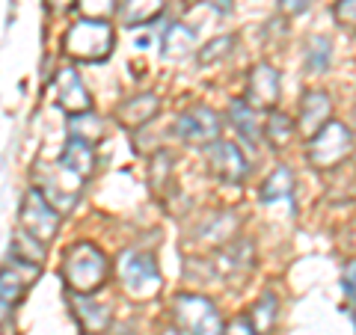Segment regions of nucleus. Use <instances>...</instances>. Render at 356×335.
I'll return each mask as SVG.
<instances>
[{
	"mask_svg": "<svg viewBox=\"0 0 356 335\" xmlns=\"http://www.w3.org/2000/svg\"><path fill=\"white\" fill-rule=\"evenodd\" d=\"M60 273H63V282H65V288H69V294L92 297L95 291H102L104 282H107L110 261L95 243L77 240L65 250Z\"/></svg>",
	"mask_w": 356,
	"mask_h": 335,
	"instance_id": "f257e3e1",
	"label": "nucleus"
},
{
	"mask_svg": "<svg viewBox=\"0 0 356 335\" xmlns=\"http://www.w3.org/2000/svg\"><path fill=\"white\" fill-rule=\"evenodd\" d=\"M113 42L116 39H113L110 21L81 18L63 36V51H65V57H72L74 63H102L113 54Z\"/></svg>",
	"mask_w": 356,
	"mask_h": 335,
	"instance_id": "f03ea898",
	"label": "nucleus"
},
{
	"mask_svg": "<svg viewBox=\"0 0 356 335\" xmlns=\"http://www.w3.org/2000/svg\"><path fill=\"white\" fill-rule=\"evenodd\" d=\"M116 276L125 288V294L134 300H152L161 291V270L149 252L125 250L116 259Z\"/></svg>",
	"mask_w": 356,
	"mask_h": 335,
	"instance_id": "7ed1b4c3",
	"label": "nucleus"
},
{
	"mask_svg": "<svg viewBox=\"0 0 356 335\" xmlns=\"http://www.w3.org/2000/svg\"><path fill=\"white\" fill-rule=\"evenodd\" d=\"M306 154H309V163L315 166L318 172L336 170V166H341L353 154V131L344 125V122L332 119L309 140Z\"/></svg>",
	"mask_w": 356,
	"mask_h": 335,
	"instance_id": "20e7f679",
	"label": "nucleus"
},
{
	"mask_svg": "<svg viewBox=\"0 0 356 335\" xmlns=\"http://www.w3.org/2000/svg\"><path fill=\"white\" fill-rule=\"evenodd\" d=\"M172 318L181 335H226V323L208 297L178 294L172 300Z\"/></svg>",
	"mask_w": 356,
	"mask_h": 335,
	"instance_id": "39448f33",
	"label": "nucleus"
},
{
	"mask_svg": "<svg viewBox=\"0 0 356 335\" xmlns=\"http://www.w3.org/2000/svg\"><path fill=\"white\" fill-rule=\"evenodd\" d=\"M18 226L24 229L30 238H36L42 247H48L60 231V211L48 202V196H44L39 187H30L18 208Z\"/></svg>",
	"mask_w": 356,
	"mask_h": 335,
	"instance_id": "423d86ee",
	"label": "nucleus"
},
{
	"mask_svg": "<svg viewBox=\"0 0 356 335\" xmlns=\"http://www.w3.org/2000/svg\"><path fill=\"white\" fill-rule=\"evenodd\" d=\"M172 133L187 146H211L220 140V116L205 104H193L184 113H178Z\"/></svg>",
	"mask_w": 356,
	"mask_h": 335,
	"instance_id": "0eeeda50",
	"label": "nucleus"
},
{
	"mask_svg": "<svg viewBox=\"0 0 356 335\" xmlns=\"http://www.w3.org/2000/svg\"><path fill=\"white\" fill-rule=\"evenodd\" d=\"M33 178H36V187L48 196V202L57 208L60 214H65V211L77 202V190H81V184H83V178H77L74 172H69L63 163H57L54 170L39 166Z\"/></svg>",
	"mask_w": 356,
	"mask_h": 335,
	"instance_id": "6e6552de",
	"label": "nucleus"
},
{
	"mask_svg": "<svg viewBox=\"0 0 356 335\" xmlns=\"http://www.w3.org/2000/svg\"><path fill=\"white\" fill-rule=\"evenodd\" d=\"M39 273H42V264L13 259V255H9V261L3 264V273H0V285H3V291H0L3 294V311H13L21 303V297L36 285Z\"/></svg>",
	"mask_w": 356,
	"mask_h": 335,
	"instance_id": "1a4fd4ad",
	"label": "nucleus"
},
{
	"mask_svg": "<svg viewBox=\"0 0 356 335\" xmlns=\"http://www.w3.org/2000/svg\"><path fill=\"white\" fill-rule=\"evenodd\" d=\"M205 158H208L211 172H214L222 184H241L243 178H247V172H250L243 152L229 140L211 142V146L205 149Z\"/></svg>",
	"mask_w": 356,
	"mask_h": 335,
	"instance_id": "9d476101",
	"label": "nucleus"
},
{
	"mask_svg": "<svg viewBox=\"0 0 356 335\" xmlns=\"http://www.w3.org/2000/svg\"><path fill=\"white\" fill-rule=\"evenodd\" d=\"M280 72L273 69L270 63H255L250 69V77H247V101L252 110H270L276 107V101H280Z\"/></svg>",
	"mask_w": 356,
	"mask_h": 335,
	"instance_id": "9b49d317",
	"label": "nucleus"
},
{
	"mask_svg": "<svg viewBox=\"0 0 356 335\" xmlns=\"http://www.w3.org/2000/svg\"><path fill=\"white\" fill-rule=\"evenodd\" d=\"M332 116V104H330V95L324 89H306L303 98H300V113H297V133H303L306 140H312L315 133L327 125Z\"/></svg>",
	"mask_w": 356,
	"mask_h": 335,
	"instance_id": "f8f14e48",
	"label": "nucleus"
},
{
	"mask_svg": "<svg viewBox=\"0 0 356 335\" xmlns=\"http://www.w3.org/2000/svg\"><path fill=\"white\" fill-rule=\"evenodd\" d=\"M57 107L65 110L69 116H81V113H92V98L83 81L77 77L72 65L57 72Z\"/></svg>",
	"mask_w": 356,
	"mask_h": 335,
	"instance_id": "ddd939ff",
	"label": "nucleus"
},
{
	"mask_svg": "<svg viewBox=\"0 0 356 335\" xmlns=\"http://www.w3.org/2000/svg\"><path fill=\"white\" fill-rule=\"evenodd\" d=\"M252 261H255L252 243L247 238H235V240H229L220 247L217 259H214V270L222 279H241L252 270Z\"/></svg>",
	"mask_w": 356,
	"mask_h": 335,
	"instance_id": "4468645a",
	"label": "nucleus"
},
{
	"mask_svg": "<svg viewBox=\"0 0 356 335\" xmlns=\"http://www.w3.org/2000/svg\"><path fill=\"white\" fill-rule=\"evenodd\" d=\"M158 113H161V98L154 92H140L134 98H125V101L116 107V122L122 128L137 131L143 125H149Z\"/></svg>",
	"mask_w": 356,
	"mask_h": 335,
	"instance_id": "2eb2a0df",
	"label": "nucleus"
},
{
	"mask_svg": "<svg viewBox=\"0 0 356 335\" xmlns=\"http://www.w3.org/2000/svg\"><path fill=\"white\" fill-rule=\"evenodd\" d=\"M69 306L74 311L77 323L86 335H102L110 327V309L95 303L92 297H83V294H69Z\"/></svg>",
	"mask_w": 356,
	"mask_h": 335,
	"instance_id": "dca6fc26",
	"label": "nucleus"
},
{
	"mask_svg": "<svg viewBox=\"0 0 356 335\" xmlns=\"http://www.w3.org/2000/svg\"><path fill=\"white\" fill-rule=\"evenodd\" d=\"M229 125L238 131V137L247 142L250 149H255L264 137V125L255 119V110L247 101H232L229 104Z\"/></svg>",
	"mask_w": 356,
	"mask_h": 335,
	"instance_id": "f3484780",
	"label": "nucleus"
},
{
	"mask_svg": "<svg viewBox=\"0 0 356 335\" xmlns=\"http://www.w3.org/2000/svg\"><path fill=\"white\" fill-rule=\"evenodd\" d=\"M163 9H166V0H125L119 6V18L128 30H140L152 24V21H158L163 15Z\"/></svg>",
	"mask_w": 356,
	"mask_h": 335,
	"instance_id": "a211bd4d",
	"label": "nucleus"
},
{
	"mask_svg": "<svg viewBox=\"0 0 356 335\" xmlns=\"http://www.w3.org/2000/svg\"><path fill=\"white\" fill-rule=\"evenodd\" d=\"M57 163H63L65 170L74 172L77 178H89V175H92V170H95V146H89V142H83V140H72L69 137V142H65V149H63Z\"/></svg>",
	"mask_w": 356,
	"mask_h": 335,
	"instance_id": "6ab92c4d",
	"label": "nucleus"
},
{
	"mask_svg": "<svg viewBox=\"0 0 356 335\" xmlns=\"http://www.w3.org/2000/svg\"><path fill=\"white\" fill-rule=\"evenodd\" d=\"M261 202H288L294 208V172L288 170V166H276V170L264 178Z\"/></svg>",
	"mask_w": 356,
	"mask_h": 335,
	"instance_id": "aec40b11",
	"label": "nucleus"
},
{
	"mask_svg": "<svg viewBox=\"0 0 356 335\" xmlns=\"http://www.w3.org/2000/svg\"><path fill=\"white\" fill-rule=\"evenodd\" d=\"M193 44H196V33H193V27L181 24V21H175V24H170L163 30L161 48H163L166 60H184L187 54L193 51Z\"/></svg>",
	"mask_w": 356,
	"mask_h": 335,
	"instance_id": "412c9836",
	"label": "nucleus"
},
{
	"mask_svg": "<svg viewBox=\"0 0 356 335\" xmlns=\"http://www.w3.org/2000/svg\"><path fill=\"white\" fill-rule=\"evenodd\" d=\"M175 158L170 152H158L152 158V170H149V181H152V190L158 193L161 202H166L172 193H175Z\"/></svg>",
	"mask_w": 356,
	"mask_h": 335,
	"instance_id": "4be33fe9",
	"label": "nucleus"
},
{
	"mask_svg": "<svg viewBox=\"0 0 356 335\" xmlns=\"http://www.w3.org/2000/svg\"><path fill=\"white\" fill-rule=\"evenodd\" d=\"M276 309H280V300H276V294L264 291L252 303V309L247 311V318H250V323L255 327V332H259V335H270L273 332V327H276Z\"/></svg>",
	"mask_w": 356,
	"mask_h": 335,
	"instance_id": "5701e85b",
	"label": "nucleus"
},
{
	"mask_svg": "<svg viewBox=\"0 0 356 335\" xmlns=\"http://www.w3.org/2000/svg\"><path fill=\"white\" fill-rule=\"evenodd\" d=\"M294 133H297L294 122L288 119L285 113H280V110H270V116H267V122H264V140L270 142V149L282 152L288 142H291Z\"/></svg>",
	"mask_w": 356,
	"mask_h": 335,
	"instance_id": "b1692460",
	"label": "nucleus"
},
{
	"mask_svg": "<svg viewBox=\"0 0 356 335\" xmlns=\"http://www.w3.org/2000/svg\"><path fill=\"white\" fill-rule=\"evenodd\" d=\"M69 137L72 140H83L89 146L104 140V122L98 119L95 113H81L69 119Z\"/></svg>",
	"mask_w": 356,
	"mask_h": 335,
	"instance_id": "393cba45",
	"label": "nucleus"
},
{
	"mask_svg": "<svg viewBox=\"0 0 356 335\" xmlns=\"http://www.w3.org/2000/svg\"><path fill=\"white\" fill-rule=\"evenodd\" d=\"M330 60H332V42L327 36H312L306 42V69H309V74L327 72Z\"/></svg>",
	"mask_w": 356,
	"mask_h": 335,
	"instance_id": "a878e982",
	"label": "nucleus"
},
{
	"mask_svg": "<svg viewBox=\"0 0 356 335\" xmlns=\"http://www.w3.org/2000/svg\"><path fill=\"white\" fill-rule=\"evenodd\" d=\"M9 255H13V259H24V261H36V264H42V259H44V247H42L36 238H30L24 229H18V231L13 234V240H9Z\"/></svg>",
	"mask_w": 356,
	"mask_h": 335,
	"instance_id": "bb28decb",
	"label": "nucleus"
},
{
	"mask_svg": "<svg viewBox=\"0 0 356 335\" xmlns=\"http://www.w3.org/2000/svg\"><path fill=\"white\" fill-rule=\"evenodd\" d=\"M232 48H235V36H217V39H211L208 44H202V51L196 54V63L199 65H214L222 57H229Z\"/></svg>",
	"mask_w": 356,
	"mask_h": 335,
	"instance_id": "cd10ccee",
	"label": "nucleus"
},
{
	"mask_svg": "<svg viewBox=\"0 0 356 335\" xmlns=\"http://www.w3.org/2000/svg\"><path fill=\"white\" fill-rule=\"evenodd\" d=\"M116 0H77V9L83 13V18H95V21H107L116 13Z\"/></svg>",
	"mask_w": 356,
	"mask_h": 335,
	"instance_id": "c85d7f7f",
	"label": "nucleus"
},
{
	"mask_svg": "<svg viewBox=\"0 0 356 335\" xmlns=\"http://www.w3.org/2000/svg\"><path fill=\"white\" fill-rule=\"evenodd\" d=\"M332 18H336L339 27H348V30L356 33V0H336Z\"/></svg>",
	"mask_w": 356,
	"mask_h": 335,
	"instance_id": "c756f323",
	"label": "nucleus"
},
{
	"mask_svg": "<svg viewBox=\"0 0 356 335\" xmlns=\"http://www.w3.org/2000/svg\"><path fill=\"white\" fill-rule=\"evenodd\" d=\"M341 288L348 294L350 303H356V259L344 264V273H341Z\"/></svg>",
	"mask_w": 356,
	"mask_h": 335,
	"instance_id": "7c9ffc66",
	"label": "nucleus"
},
{
	"mask_svg": "<svg viewBox=\"0 0 356 335\" xmlns=\"http://www.w3.org/2000/svg\"><path fill=\"white\" fill-rule=\"evenodd\" d=\"M226 335H259V332H255V327L250 323L247 315H238V318H232V320H229Z\"/></svg>",
	"mask_w": 356,
	"mask_h": 335,
	"instance_id": "2f4dec72",
	"label": "nucleus"
},
{
	"mask_svg": "<svg viewBox=\"0 0 356 335\" xmlns=\"http://www.w3.org/2000/svg\"><path fill=\"white\" fill-rule=\"evenodd\" d=\"M309 6H312V0H280L282 15H303Z\"/></svg>",
	"mask_w": 356,
	"mask_h": 335,
	"instance_id": "473e14b6",
	"label": "nucleus"
},
{
	"mask_svg": "<svg viewBox=\"0 0 356 335\" xmlns=\"http://www.w3.org/2000/svg\"><path fill=\"white\" fill-rule=\"evenodd\" d=\"M44 6H48L51 15H65L69 9L77 6V0H44Z\"/></svg>",
	"mask_w": 356,
	"mask_h": 335,
	"instance_id": "72a5a7b5",
	"label": "nucleus"
},
{
	"mask_svg": "<svg viewBox=\"0 0 356 335\" xmlns=\"http://www.w3.org/2000/svg\"><path fill=\"white\" fill-rule=\"evenodd\" d=\"M205 3L214 6L220 15H229V13H232V0H205Z\"/></svg>",
	"mask_w": 356,
	"mask_h": 335,
	"instance_id": "f704fd0d",
	"label": "nucleus"
},
{
	"mask_svg": "<svg viewBox=\"0 0 356 335\" xmlns=\"http://www.w3.org/2000/svg\"><path fill=\"white\" fill-rule=\"evenodd\" d=\"M350 318H353V323H356V303H350Z\"/></svg>",
	"mask_w": 356,
	"mask_h": 335,
	"instance_id": "c9c22d12",
	"label": "nucleus"
},
{
	"mask_svg": "<svg viewBox=\"0 0 356 335\" xmlns=\"http://www.w3.org/2000/svg\"><path fill=\"white\" fill-rule=\"evenodd\" d=\"M353 131H356V110H353Z\"/></svg>",
	"mask_w": 356,
	"mask_h": 335,
	"instance_id": "e433bc0d",
	"label": "nucleus"
}]
</instances>
